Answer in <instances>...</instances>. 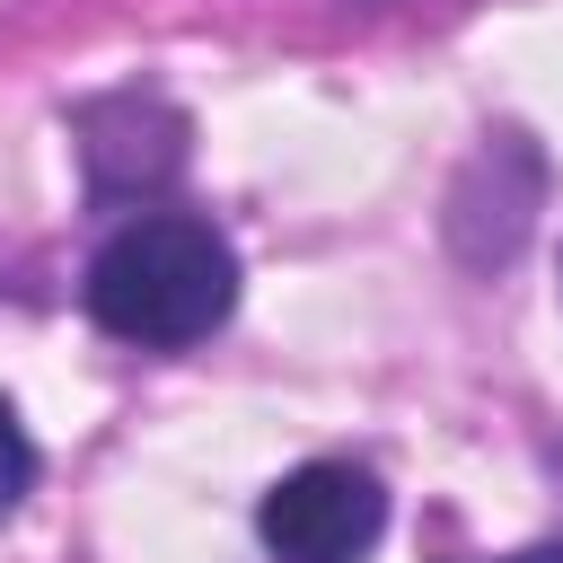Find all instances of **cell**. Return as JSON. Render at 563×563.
I'll list each match as a JSON object with an SVG mask.
<instances>
[{
  "label": "cell",
  "instance_id": "cell-1",
  "mask_svg": "<svg viewBox=\"0 0 563 563\" xmlns=\"http://www.w3.org/2000/svg\"><path fill=\"white\" fill-rule=\"evenodd\" d=\"M229 308H238V255L194 211H141L88 264V317L141 352H185Z\"/></svg>",
  "mask_w": 563,
  "mask_h": 563
},
{
  "label": "cell",
  "instance_id": "cell-2",
  "mask_svg": "<svg viewBox=\"0 0 563 563\" xmlns=\"http://www.w3.org/2000/svg\"><path fill=\"white\" fill-rule=\"evenodd\" d=\"M255 537L273 563H361L387 537V493L352 457H308L255 501Z\"/></svg>",
  "mask_w": 563,
  "mask_h": 563
},
{
  "label": "cell",
  "instance_id": "cell-3",
  "mask_svg": "<svg viewBox=\"0 0 563 563\" xmlns=\"http://www.w3.org/2000/svg\"><path fill=\"white\" fill-rule=\"evenodd\" d=\"M26 484H35V440L18 431V413H9V396H0V519L26 501Z\"/></svg>",
  "mask_w": 563,
  "mask_h": 563
},
{
  "label": "cell",
  "instance_id": "cell-4",
  "mask_svg": "<svg viewBox=\"0 0 563 563\" xmlns=\"http://www.w3.org/2000/svg\"><path fill=\"white\" fill-rule=\"evenodd\" d=\"M510 563H563V545H528V554H510Z\"/></svg>",
  "mask_w": 563,
  "mask_h": 563
}]
</instances>
